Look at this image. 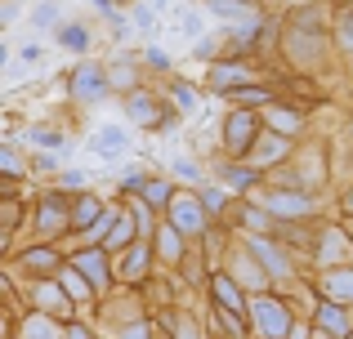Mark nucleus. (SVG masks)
<instances>
[{
    "label": "nucleus",
    "mask_w": 353,
    "mask_h": 339,
    "mask_svg": "<svg viewBox=\"0 0 353 339\" xmlns=\"http://www.w3.org/2000/svg\"><path fill=\"white\" fill-rule=\"evenodd\" d=\"M108 148H121V130H108L94 139V152H108Z\"/></svg>",
    "instance_id": "nucleus-4"
},
{
    "label": "nucleus",
    "mask_w": 353,
    "mask_h": 339,
    "mask_svg": "<svg viewBox=\"0 0 353 339\" xmlns=\"http://www.w3.org/2000/svg\"><path fill=\"white\" fill-rule=\"evenodd\" d=\"M349 210H353V197H349Z\"/></svg>",
    "instance_id": "nucleus-11"
},
{
    "label": "nucleus",
    "mask_w": 353,
    "mask_h": 339,
    "mask_svg": "<svg viewBox=\"0 0 353 339\" xmlns=\"http://www.w3.org/2000/svg\"><path fill=\"white\" fill-rule=\"evenodd\" d=\"M68 339H85V331H68Z\"/></svg>",
    "instance_id": "nucleus-10"
},
{
    "label": "nucleus",
    "mask_w": 353,
    "mask_h": 339,
    "mask_svg": "<svg viewBox=\"0 0 353 339\" xmlns=\"http://www.w3.org/2000/svg\"><path fill=\"white\" fill-rule=\"evenodd\" d=\"M81 268H85V272H90V277H94V281H99V259H94V254H85V259H81Z\"/></svg>",
    "instance_id": "nucleus-8"
},
{
    "label": "nucleus",
    "mask_w": 353,
    "mask_h": 339,
    "mask_svg": "<svg viewBox=\"0 0 353 339\" xmlns=\"http://www.w3.org/2000/svg\"><path fill=\"white\" fill-rule=\"evenodd\" d=\"M219 295H224V304H228V308H237V304H241V299H237V290H233V286H228V281H224V277H219Z\"/></svg>",
    "instance_id": "nucleus-6"
},
{
    "label": "nucleus",
    "mask_w": 353,
    "mask_h": 339,
    "mask_svg": "<svg viewBox=\"0 0 353 339\" xmlns=\"http://www.w3.org/2000/svg\"><path fill=\"white\" fill-rule=\"evenodd\" d=\"M273 210H291V215H300V210H309V201H300V197H277Z\"/></svg>",
    "instance_id": "nucleus-3"
},
{
    "label": "nucleus",
    "mask_w": 353,
    "mask_h": 339,
    "mask_svg": "<svg viewBox=\"0 0 353 339\" xmlns=\"http://www.w3.org/2000/svg\"><path fill=\"white\" fill-rule=\"evenodd\" d=\"M331 295H353V277H336L331 281Z\"/></svg>",
    "instance_id": "nucleus-7"
},
{
    "label": "nucleus",
    "mask_w": 353,
    "mask_h": 339,
    "mask_svg": "<svg viewBox=\"0 0 353 339\" xmlns=\"http://www.w3.org/2000/svg\"><path fill=\"white\" fill-rule=\"evenodd\" d=\"M81 94H85V98H94V94H99V72H94V67L81 72Z\"/></svg>",
    "instance_id": "nucleus-2"
},
{
    "label": "nucleus",
    "mask_w": 353,
    "mask_h": 339,
    "mask_svg": "<svg viewBox=\"0 0 353 339\" xmlns=\"http://www.w3.org/2000/svg\"><path fill=\"white\" fill-rule=\"evenodd\" d=\"M273 125L286 130V134H295V130H300V116H295V112H273Z\"/></svg>",
    "instance_id": "nucleus-1"
},
{
    "label": "nucleus",
    "mask_w": 353,
    "mask_h": 339,
    "mask_svg": "<svg viewBox=\"0 0 353 339\" xmlns=\"http://www.w3.org/2000/svg\"><path fill=\"white\" fill-rule=\"evenodd\" d=\"M63 41H68V45H77V50H81V45H85V32H81V27H63Z\"/></svg>",
    "instance_id": "nucleus-5"
},
{
    "label": "nucleus",
    "mask_w": 353,
    "mask_h": 339,
    "mask_svg": "<svg viewBox=\"0 0 353 339\" xmlns=\"http://www.w3.org/2000/svg\"><path fill=\"white\" fill-rule=\"evenodd\" d=\"M165 192H170L165 183H152V188H148V197H152V201H165Z\"/></svg>",
    "instance_id": "nucleus-9"
}]
</instances>
